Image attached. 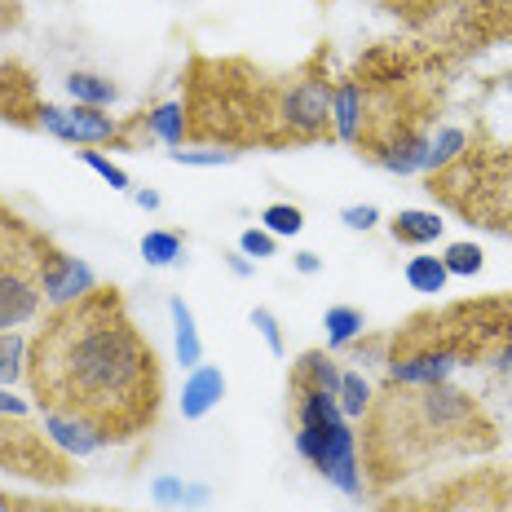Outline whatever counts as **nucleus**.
Returning <instances> with one entry per match:
<instances>
[{"instance_id": "c756f323", "label": "nucleus", "mask_w": 512, "mask_h": 512, "mask_svg": "<svg viewBox=\"0 0 512 512\" xmlns=\"http://www.w3.org/2000/svg\"><path fill=\"white\" fill-rule=\"evenodd\" d=\"M340 221H345L349 230H376V221H380V208L376 204H349V208H340Z\"/></svg>"}, {"instance_id": "423d86ee", "label": "nucleus", "mask_w": 512, "mask_h": 512, "mask_svg": "<svg viewBox=\"0 0 512 512\" xmlns=\"http://www.w3.org/2000/svg\"><path fill=\"white\" fill-rule=\"evenodd\" d=\"M36 124L49 137L76 146V151H93V146H115L124 142V128L115 124V115L98 111V106H53L40 102L36 106Z\"/></svg>"}, {"instance_id": "5701e85b", "label": "nucleus", "mask_w": 512, "mask_h": 512, "mask_svg": "<svg viewBox=\"0 0 512 512\" xmlns=\"http://www.w3.org/2000/svg\"><path fill=\"white\" fill-rule=\"evenodd\" d=\"M442 265H446V274H460V279H477V274L486 270V252L477 248V243H446Z\"/></svg>"}, {"instance_id": "72a5a7b5", "label": "nucleus", "mask_w": 512, "mask_h": 512, "mask_svg": "<svg viewBox=\"0 0 512 512\" xmlns=\"http://www.w3.org/2000/svg\"><path fill=\"white\" fill-rule=\"evenodd\" d=\"M296 270H301V274H318V270H323V261H318V252H296Z\"/></svg>"}, {"instance_id": "39448f33", "label": "nucleus", "mask_w": 512, "mask_h": 512, "mask_svg": "<svg viewBox=\"0 0 512 512\" xmlns=\"http://www.w3.org/2000/svg\"><path fill=\"white\" fill-rule=\"evenodd\" d=\"M274 120H279L283 137L296 142H314L332 128V84L323 76H301L292 80L274 102Z\"/></svg>"}, {"instance_id": "6ab92c4d", "label": "nucleus", "mask_w": 512, "mask_h": 512, "mask_svg": "<svg viewBox=\"0 0 512 512\" xmlns=\"http://www.w3.org/2000/svg\"><path fill=\"white\" fill-rule=\"evenodd\" d=\"M402 274H407L411 292H424V296L446 292V283H451V274H446L442 256H411L407 270H402Z\"/></svg>"}, {"instance_id": "412c9836", "label": "nucleus", "mask_w": 512, "mask_h": 512, "mask_svg": "<svg viewBox=\"0 0 512 512\" xmlns=\"http://www.w3.org/2000/svg\"><path fill=\"white\" fill-rule=\"evenodd\" d=\"M142 261L151 265V270L181 265V234L177 230H146L142 234Z\"/></svg>"}, {"instance_id": "6e6552de", "label": "nucleus", "mask_w": 512, "mask_h": 512, "mask_svg": "<svg viewBox=\"0 0 512 512\" xmlns=\"http://www.w3.org/2000/svg\"><path fill=\"white\" fill-rule=\"evenodd\" d=\"M371 155H376V164L393 177L429 173V133H424V128H411V124H398L371 142Z\"/></svg>"}, {"instance_id": "9d476101", "label": "nucleus", "mask_w": 512, "mask_h": 512, "mask_svg": "<svg viewBox=\"0 0 512 512\" xmlns=\"http://www.w3.org/2000/svg\"><path fill=\"white\" fill-rule=\"evenodd\" d=\"M221 398H226V376H221V367H208V362H199L195 371H186V384H181V415L186 420H204L208 411L221 407Z\"/></svg>"}, {"instance_id": "2eb2a0df", "label": "nucleus", "mask_w": 512, "mask_h": 512, "mask_svg": "<svg viewBox=\"0 0 512 512\" xmlns=\"http://www.w3.org/2000/svg\"><path fill=\"white\" fill-rule=\"evenodd\" d=\"M323 327H327V349H349L354 340H362V332H367V318H362V309L354 305H332L323 314Z\"/></svg>"}, {"instance_id": "0eeeda50", "label": "nucleus", "mask_w": 512, "mask_h": 512, "mask_svg": "<svg viewBox=\"0 0 512 512\" xmlns=\"http://www.w3.org/2000/svg\"><path fill=\"white\" fill-rule=\"evenodd\" d=\"M98 287L102 283H98V274H93V265H84L80 256L45 243V256H40V292H45V301L53 309L80 305L84 296H93Z\"/></svg>"}, {"instance_id": "cd10ccee", "label": "nucleus", "mask_w": 512, "mask_h": 512, "mask_svg": "<svg viewBox=\"0 0 512 512\" xmlns=\"http://www.w3.org/2000/svg\"><path fill=\"white\" fill-rule=\"evenodd\" d=\"M168 159L181 168H226L234 151H168Z\"/></svg>"}, {"instance_id": "c85d7f7f", "label": "nucleus", "mask_w": 512, "mask_h": 512, "mask_svg": "<svg viewBox=\"0 0 512 512\" xmlns=\"http://www.w3.org/2000/svg\"><path fill=\"white\" fill-rule=\"evenodd\" d=\"M186 486H190V482H181V477L164 473V477H155L151 499H155V504H186Z\"/></svg>"}, {"instance_id": "4468645a", "label": "nucleus", "mask_w": 512, "mask_h": 512, "mask_svg": "<svg viewBox=\"0 0 512 512\" xmlns=\"http://www.w3.org/2000/svg\"><path fill=\"white\" fill-rule=\"evenodd\" d=\"M62 84H67V93L76 106H98V111H106V106L120 98V89H115L106 76H98V71H71Z\"/></svg>"}, {"instance_id": "f257e3e1", "label": "nucleus", "mask_w": 512, "mask_h": 512, "mask_svg": "<svg viewBox=\"0 0 512 512\" xmlns=\"http://www.w3.org/2000/svg\"><path fill=\"white\" fill-rule=\"evenodd\" d=\"M27 384L40 411L84 415L111 442L155 424L164 389L155 349L111 287L45 318L27 345Z\"/></svg>"}, {"instance_id": "c9c22d12", "label": "nucleus", "mask_w": 512, "mask_h": 512, "mask_svg": "<svg viewBox=\"0 0 512 512\" xmlns=\"http://www.w3.org/2000/svg\"><path fill=\"white\" fill-rule=\"evenodd\" d=\"M499 5H504V9H512V0H499Z\"/></svg>"}, {"instance_id": "393cba45", "label": "nucleus", "mask_w": 512, "mask_h": 512, "mask_svg": "<svg viewBox=\"0 0 512 512\" xmlns=\"http://www.w3.org/2000/svg\"><path fill=\"white\" fill-rule=\"evenodd\" d=\"M76 155H80V164H89L93 173H98L111 190H133V181H128V173H124L120 164H115V159H106L102 151H76Z\"/></svg>"}, {"instance_id": "f8f14e48", "label": "nucleus", "mask_w": 512, "mask_h": 512, "mask_svg": "<svg viewBox=\"0 0 512 512\" xmlns=\"http://www.w3.org/2000/svg\"><path fill=\"white\" fill-rule=\"evenodd\" d=\"M168 318H173V354L186 371H195L204 362V340H199V327H195V309H190L181 296L168 301Z\"/></svg>"}, {"instance_id": "7c9ffc66", "label": "nucleus", "mask_w": 512, "mask_h": 512, "mask_svg": "<svg viewBox=\"0 0 512 512\" xmlns=\"http://www.w3.org/2000/svg\"><path fill=\"white\" fill-rule=\"evenodd\" d=\"M5 415H31V407H27L23 398H14L5 384H0V420H5Z\"/></svg>"}, {"instance_id": "f704fd0d", "label": "nucleus", "mask_w": 512, "mask_h": 512, "mask_svg": "<svg viewBox=\"0 0 512 512\" xmlns=\"http://www.w3.org/2000/svg\"><path fill=\"white\" fill-rule=\"evenodd\" d=\"M208 499H212L208 486H186V508H204Z\"/></svg>"}, {"instance_id": "ddd939ff", "label": "nucleus", "mask_w": 512, "mask_h": 512, "mask_svg": "<svg viewBox=\"0 0 512 512\" xmlns=\"http://www.w3.org/2000/svg\"><path fill=\"white\" fill-rule=\"evenodd\" d=\"M442 230H446V221L429 208H402L398 217L389 221V234L398 243H407V248H429V243L442 239Z\"/></svg>"}, {"instance_id": "9b49d317", "label": "nucleus", "mask_w": 512, "mask_h": 512, "mask_svg": "<svg viewBox=\"0 0 512 512\" xmlns=\"http://www.w3.org/2000/svg\"><path fill=\"white\" fill-rule=\"evenodd\" d=\"M332 128L345 146L362 142V128H367V98H362L358 80H340L332 89Z\"/></svg>"}, {"instance_id": "2f4dec72", "label": "nucleus", "mask_w": 512, "mask_h": 512, "mask_svg": "<svg viewBox=\"0 0 512 512\" xmlns=\"http://www.w3.org/2000/svg\"><path fill=\"white\" fill-rule=\"evenodd\" d=\"M133 204L142 208V212H159L164 199H159V190H133Z\"/></svg>"}, {"instance_id": "4be33fe9", "label": "nucleus", "mask_w": 512, "mask_h": 512, "mask_svg": "<svg viewBox=\"0 0 512 512\" xmlns=\"http://www.w3.org/2000/svg\"><path fill=\"white\" fill-rule=\"evenodd\" d=\"M27 345L31 340L23 332H0V384H18L27 376Z\"/></svg>"}, {"instance_id": "aec40b11", "label": "nucleus", "mask_w": 512, "mask_h": 512, "mask_svg": "<svg viewBox=\"0 0 512 512\" xmlns=\"http://www.w3.org/2000/svg\"><path fill=\"white\" fill-rule=\"evenodd\" d=\"M468 151V133L455 124H442L437 133L429 137V173H442V168H451L455 159Z\"/></svg>"}, {"instance_id": "7ed1b4c3", "label": "nucleus", "mask_w": 512, "mask_h": 512, "mask_svg": "<svg viewBox=\"0 0 512 512\" xmlns=\"http://www.w3.org/2000/svg\"><path fill=\"white\" fill-rule=\"evenodd\" d=\"M45 243L23 217L0 208V332H18L40 314V256Z\"/></svg>"}, {"instance_id": "f03ea898", "label": "nucleus", "mask_w": 512, "mask_h": 512, "mask_svg": "<svg viewBox=\"0 0 512 512\" xmlns=\"http://www.w3.org/2000/svg\"><path fill=\"white\" fill-rule=\"evenodd\" d=\"M292 411H296V455L318 468L340 495H362V460H358V433L349 429L336 393L314 389V384L292 380Z\"/></svg>"}, {"instance_id": "f3484780", "label": "nucleus", "mask_w": 512, "mask_h": 512, "mask_svg": "<svg viewBox=\"0 0 512 512\" xmlns=\"http://www.w3.org/2000/svg\"><path fill=\"white\" fill-rule=\"evenodd\" d=\"M186 106L181 102H164L155 106L151 115H146V133L159 137L164 146H173V151H181V142H186Z\"/></svg>"}, {"instance_id": "b1692460", "label": "nucleus", "mask_w": 512, "mask_h": 512, "mask_svg": "<svg viewBox=\"0 0 512 512\" xmlns=\"http://www.w3.org/2000/svg\"><path fill=\"white\" fill-rule=\"evenodd\" d=\"M261 230H270L274 239H292V234L305 230V212L296 204H270L261 212Z\"/></svg>"}, {"instance_id": "20e7f679", "label": "nucleus", "mask_w": 512, "mask_h": 512, "mask_svg": "<svg viewBox=\"0 0 512 512\" xmlns=\"http://www.w3.org/2000/svg\"><path fill=\"white\" fill-rule=\"evenodd\" d=\"M0 468L27 482H49V486H67L71 460L45 437V429L27 424V415H5L0 420Z\"/></svg>"}, {"instance_id": "1a4fd4ad", "label": "nucleus", "mask_w": 512, "mask_h": 512, "mask_svg": "<svg viewBox=\"0 0 512 512\" xmlns=\"http://www.w3.org/2000/svg\"><path fill=\"white\" fill-rule=\"evenodd\" d=\"M40 429H45V437L67 455V460H89V455H98L102 446H111V437H106L93 420H84V415L40 411Z\"/></svg>"}, {"instance_id": "bb28decb", "label": "nucleus", "mask_w": 512, "mask_h": 512, "mask_svg": "<svg viewBox=\"0 0 512 512\" xmlns=\"http://www.w3.org/2000/svg\"><path fill=\"white\" fill-rule=\"evenodd\" d=\"M252 327L265 336V345H270V354H274V358H283V327H279V318H274L265 305H256V309H252Z\"/></svg>"}, {"instance_id": "473e14b6", "label": "nucleus", "mask_w": 512, "mask_h": 512, "mask_svg": "<svg viewBox=\"0 0 512 512\" xmlns=\"http://www.w3.org/2000/svg\"><path fill=\"white\" fill-rule=\"evenodd\" d=\"M226 265H230L234 279H248V274H252V261H248L243 252H230V256H226Z\"/></svg>"}, {"instance_id": "a878e982", "label": "nucleus", "mask_w": 512, "mask_h": 512, "mask_svg": "<svg viewBox=\"0 0 512 512\" xmlns=\"http://www.w3.org/2000/svg\"><path fill=\"white\" fill-rule=\"evenodd\" d=\"M274 248H279V239H274L270 230H261V226L239 234V252L248 256V261H265V256H274Z\"/></svg>"}, {"instance_id": "dca6fc26", "label": "nucleus", "mask_w": 512, "mask_h": 512, "mask_svg": "<svg viewBox=\"0 0 512 512\" xmlns=\"http://www.w3.org/2000/svg\"><path fill=\"white\" fill-rule=\"evenodd\" d=\"M292 380L336 393V389H340V367H336V358L327 354V349H309V354L296 358V376H292Z\"/></svg>"}, {"instance_id": "a211bd4d", "label": "nucleus", "mask_w": 512, "mask_h": 512, "mask_svg": "<svg viewBox=\"0 0 512 512\" xmlns=\"http://www.w3.org/2000/svg\"><path fill=\"white\" fill-rule=\"evenodd\" d=\"M336 402H340V411H345V420H362V415H371L376 398H371V384H367V376H362L358 367L354 371H340Z\"/></svg>"}]
</instances>
